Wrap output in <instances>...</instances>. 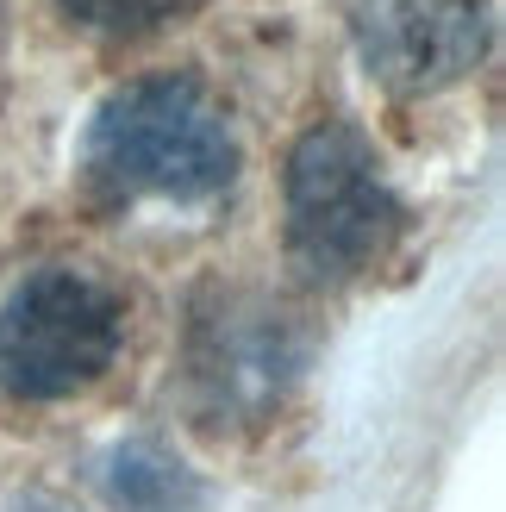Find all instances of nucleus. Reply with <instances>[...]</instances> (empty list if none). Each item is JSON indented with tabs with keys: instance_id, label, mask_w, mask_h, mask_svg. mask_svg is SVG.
Returning <instances> with one entry per match:
<instances>
[{
	"instance_id": "nucleus-1",
	"label": "nucleus",
	"mask_w": 506,
	"mask_h": 512,
	"mask_svg": "<svg viewBox=\"0 0 506 512\" xmlns=\"http://www.w3.org/2000/svg\"><path fill=\"white\" fill-rule=\"evenodd\" d=\"M82 175L107 207H213L238 182V132L200 75H138L94 107Z\"/></svg>"
},
{
	"instance_id": "nucleus-2",
	"label": "nucleus",
	"mask_w": 506,
	"mask_h": 512,
	"mask_svg": "<svg viewBox=\"0 0 506 512\" xmlns=\"http://www.w3.org/2000/svg\"><path fill=\"white\" fill-rule=\"evenodd\" d=\"M400 232H407V207L363 125L319 119L313 132L294 138L282 169V250L300 281L344 288L388 263Z\"/></svg>"
},
{
	"instance_id": "nucleus-3",
	"label": "nucleus",
	"mask_w": 506,
	"mask_h": 512,
	"mask_svg": "<svg viewBox=\"0 0 506 512\" xmlns=\"http://www.w3.org/2000/svg\"><path fill=\"white\" fill-rule=\"evenodd\" d=\"M125 344V300L94 269L50 263L0 300V394L69 400L113 369Z\"/></svg>"
},
{
	"instance_id": "nucleus-4",
	"label": "nucleus",
	"mask_w": 506,
	"mask_h": 512,
	"mask_svg": "<svg viewBox=\"0 0 506 512\" xmlns=\"http://www.w3.org/2000/svg\"><path fill=\"white\" fill-rule=\"evenodd\" d=\"M307 369V331L288 306H275L257 288H200L188 306L182 375L188 400L207 425H263L282 413Z\"/></svg>"
},
{
	"instance_id": "nucleus-5",
	"label": "nucleus",
	"mask_w": 506,
	"mask_h": 512,
	"mask_svg": "<svg viewBox=\"0 0 506 512\" xmlns=\"http://www.w3.org/2000/svg\"><path fill=\"white\" fill-rule=\"evenodd\" d=\"M350 38L388 94H438L488 57L494 0H350Z\"/></svg>"
},
{
	"instance_id": "nucleus-6",
	"label": "nucleus",
	"mask_w": 506,
	"mask_h": 512,
	"mask_svg": "<svg viewBox=\"0 0 506 512\" xmlns=\"http://www.w3.org/2000/svg\"><path fill=\"white\" fill-rule=\"evenodd\" d=\"M94 481L113 512H200V475L157 438H119L94 456Z\"/></svg>"
},
{
	"instance_id": "nucleus-7",
	"label": "nucleus",
	"mask_w": 506,
	"mask_h": 512,
	"mask_svg": "<svg viewBox=\"0 0 506 512\" xmlns=\"http://www.w3.org/2000/svg\"><path fill=\"white\" fill-rule=\"evenodd\" d=\"M194 7L200 0H57V13L94 38H150L169 19H188Z\"/></svg>"
},
{
	"instance_id": "nucleus-8",
	"label": "nucleus",
	"mask_w": 506,
	"mask_h": 512,
	"mask_svg": "<svg viewBox=\"0 0 506 512\" xmlns=\"http://www.w3.org/2000/svg\"><path fill=\"white\" fill-rule=\"evenodd\" d=\"M19 512H75V506H63V500H25Z\"/></svg>"
}]
</instances>
